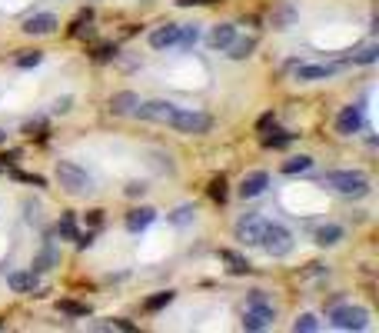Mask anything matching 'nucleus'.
<instances>
[{"mask_svg":"<svg viewBox=\"0 0 379 333\" xmlns=\"http://www.w3.org/2000/svg\"><path fill=\"white\" fill-rule=\"evenodd\" d=\"M54 177L70 197H87V193H94V177H90L80 164H74V160H57Z\"/></svg>","mask_w":379,"mask_h":333,"instance_id":"nucleus-1","label":"nucleus"},{"mask_svg":"<svg viewBox=\"0 0 379 333\" xmlns=\"http://www.w3.org/2000/svg\"><path fill=\"white\" fill-rule=\"evenodd\" d=\"M323 184L329 190H336L339 197H366L369 193V177L366 174H359V170H333V174H326Z\"/></svg>","mask_w":379,"mask_h":333,"instance_id":"nucleus-2","label":"nucleus"},{"mask_svg":"<svg viewBox=\"0 0 379 333\" xmlns=\"http://www.w3.org/2000/svg\"><path fill=\"white\" fill-rule=\"evenodd\" d=\"M260 247H263V254H266V256L283 260V256L293 254V233L286 230L283 223L266 220V223H263V233H260Z\"/></svg>","mask_w":379,"mask_h":333,"instance_id":"nucleus-3","label":"nucleus"},{"mask_svg":"<svg viewBox=\"0 0 379 333\" xmlns=\"http://www.w3.org/2000/svg\"><path fill=\"white\" fill-rule=\"evenodd\" d=\"M166 127H174V130L183 133V137H200V133L213 130V117L203 111H180V107H176L174 117L166 120Z\"/></svg>","mask_w":379,"mask_h":333,"instance_id":"nucleus-4","label":"nucleus"},{"mask_svg":"<svg viewBox=\"0 0 379 333\" xmlns=\"http://www.w3.org/2000/svg\"><path fill=\"white\" fill-rule=\"evenodd\" d=\"M329 323H333L336 330H343V333L366 330V327H369V310H366V307L343 303V307H333V310H329Z\"/></svg>","mask_w":379,"mask_h":333,"instance_id":"nucleus-5","label":"nucleus"},{"mask_svg":"<svg viewBox=\"0 0 379 333\" xmlns=\"http://www.w3.org/2000/svg\"><path fill=\"white\" fill-rule=\"evenodd\" d=\"M273 320H276V307L273 303H249L247 310H243V330H270Z\"/></svg>","mask_w":379,"mask_h":333,"instance_id":"nucleus-6","label":"nucleus"},{"mask_svg":"<svg viewBox=\"0 0 379 333\" xmlns=\"http://www.w3.org/2000/svg\"><path fill=\"white\" fill-rule=\"evenodd\" d=\"M263 223H266V217H260V213H247V217H239V220H237L233 233H237V240H239V244H247V247H260Z\"/></svg>","mask_w":379,"mask_h":333,"instance_id":"nucleus-7","label":"nucleus"},{"mask_svg":"<svg viewBox=\"0 0 379 333\" xmlns=\"http://www.w3.org/2000/svg\"><path fill=\"white\" fill-rule=\"evenodd\" d=\"M174 111H176V103H170V100H147V103H137L133 117L150 120V123H166L174 117Z\"/></svg>","mask_w":379,"mask_h":333,"instance_id":"nucleus-8","label":"nucleus"},{"mask_svg":"<svg viewBox=\"0 0 379 333\" xmlns=\"http://www.w3.org/2000/svg\"><path fill=\"white\" fill-rule=\"evenodd\" d=\"M359 130H363V107L349 103V107H343V111L336 113V133L339 137H353Z\"/></svg>","mask_w":379,"mask_h":333,"instance_id":"nucleus-9","label":"nucleus"},{"mask_svg":"<svg viewBox=\"0 0 379 333\" xmlns=\"http://www.w3.org/2000/svg\"><path fill=\"white\" fill-rule=\"evenodd\" d=\"M339 74V64H303L293 70V77L300 84H313V80H329Z\"/></svg>","mask_w":379,"mask_h":333,"instance_id":"nucleus-10","label":"nucleus"},{"mask_svg":"<svg viewBox=\"0 0 379 333\" xmlns=\"http://www.w3.org/2000/svg\"><path fill=\"white\" fill-rule=\"evenodd\" d=\"M57 27H60V21H57L54 13H33V17L23 21L21 30L27 33V37H50Z\"/></svg>","mask_w":379,"mask_h":333,"instance_id":"nucleus-11","label":"nucleus"},{"mask_svg":"<svg viewBox=\"0 0 379 333\" xmlns=\"http://www.w3.org/2000/svg\"><path fill=\"white\" fill-rule=\"evenodd\" d=\"M296 21H300V11L293 7L290 0H283V4H276L270 11V27L273 30H290V27H296Z\"/></svg>","mask_w":379,"mask_h":333,"instance_id":"nucleus-12","label":"nucleus"},{"mask_svg":"<svg viewBox=\"0 0 379 333\" xmlns=\"http://www.w3.org/2000/svg\"><path fill=\"white\" fill-rule=\"evenodd\" d=\"M266 187H270V174H266V170H253V174H247L243 184H239V197L253 200V197H260V193H266Z\"/></svg>","mask_w":379,"mask_h":333,"instance_id":"nucleus-13","label":"nucleus"},{"mask_svg":"<svg viewBox=\"0 0 379 333\" xmlns=\"http://www.w3.org/2000/svg\"><path fill=\"white\" fill-rule=\"evenodd\" d=\"M176 37H180V23H163L150 33V47L153 50H166V47H176Z\"/></svg>","mask_w":379,"mask_h":333,"instance_id":"nucleus-14","label":"nucleus"},{"mask_svg":"<svg viewBox=\"0 0 379 333\" xmlns=\"http://www.w3.org/2000/svg\"><path fill=\"white\" fill-rule=\"evenodd\" d=\"M137 103H140V97H137L133 90H120V94L110 97V113H117V117H130V113L137 111Z\"/></svg>","mask_w":379,"mask_h":333,"instance_id":"nucleus-15","label":"nucleus"},{"mask_svg":"<svg viewBox=\"0 0 379 333\" xmlns=\"http://www.w3.org/2000/svg\"><path fill=\"white\" fill-rule=\"evenodd\" d=\"M60 264V250L54 247V240H44V250L33 256V273H47V270H54Z\"/></svg>","mask_w":379,"mask_h":333,"instance_id":"nucleus-16","label":"nucleus"},{"mask_svg":"<svg viewBox=\"0 0 379 333\" xmlns=\"http://www.w3.org/2000/svg\"><path fill=\"white\" fill-rule=\"evenodd\" d=\"M233 37H237V27H233V23H217V27L210 30V37H206V44L213 47V50H227V47L233 44Z\"/></svg>","mask_w":379,"mask_h":333,"instance_id":"nucleus-17","label":"nucleus"},{"mask_svg":"<svg viewBox=\"0 0 379 333\" xmlns=\"http://www.w3.org/2000/svg\"><path fill=\"white\" fill-rule=\"evenodd\" d=\"M343 237H346V230H343L339 223H323V227H316V233H313L316 247H336Z\"/></svg>","mask_w":379,"mask_h":333,"instance_id":"nucleus-18","label":"nucleus"},{"mask_svg":"<svg viewBox=\"0 0 379 333\" xmlns=\"http://www.w3.org/2000/svg\"><path fill=\"white\" fill-rule=\"evenodd\" d=\"M153 220H157V210H153V207H137V210L127 213V230L140 233V230H147Z\"/></svg>","mask_w":379,"mask_h":333,"instance_id":"nucleus-19","label":"nucleus"},{"mask_svg":"<svg viewBox=\"0 0 379 333\" xmlns=\"http://www.w3.org/2000/svg\"><path fill=\"white\" fill-rule=\"evenodd\" d=\"M7 283H11L13 293H33L37 290V273L33 270H17V273L7 277Z\"/></svg>","mask_w":379,"mask_h":333,"instance_id":"nucleus-20","label":"nucleus"},{"mask_svg":"<svg viewBox=\"0 0 379 333\" xmlns=\"http://www.w3.org/2000/svg\"><path fill=\"white\" fill-rule=\"evenodd\" d=\"M253 50H256V37H243V40H237V37H233V44L227 47V57H230V60H247Z\"/></svg>","mask_w":379,"mask_h":333,"instance_id":"nucleus-21","label":"nucleus"},{"mask_svg":"<svg viewBox=\"0 0 379 333\" xmlns=\"http://www.w3.org/2000/svg\"><path fill=\"white\" fill-rule=\"evenodd\" d=\"M220 260H223V264L230 266V273H247L249 270V260L247 256H239V254H233V250H220Z\"/></svg>","mask_w":379,"mask_h":333,"instance_id":"nucleus-22","label":"nucleus"},{"mask_svg":"<svg viewBox=\"0 0 379 333\" xmlns=\"http://www.w3.org/2000/svg\"><path fill=\"white\" fill-rule=\"evenodd\" d=\"M166 220L174 223V227H186V223H193L196 220V207H190V203H183V207H176Z\"/></svg>","mask_w":379,"mask_h":333,"instance_id":"nucleus-23","label":"nucleus"},{"mask_svg":"<svg viewBox=\"0 0 379 333\" xmlns=\"http://www.w3.org/2000/svg\"><path fill=\"white\" fill-rule=\"evenodd\" d=\"M293 330L296 333H316L319 330V317H316V313H300V317L293 320Z\"/></svg>","mask_w":379,"mask_h":333,"instance_id":"nucleus-24","label":"nucleus"},{"mask_svg":"<svg viewBox=\"0 0 379 333\" xmlns=\"http://www.w3.org/2000/svg\"><path fill=\"white\" fill-rule=\"evenodd\" d=\"M310 166H313V157L300 154V157H293V160H286V164H283V174H306Z\"/></svg>","mask_w":379,"mask_h":333,"instance_id":"nucleus-25","label":"nucleus"},{"mask_svg":"<svg viewBox=\"0 0 379 333\" xmlns=\"http://www.w3.org/2000/svg\"><path fill=\"white\" fill-rule=\"evenodd\" d=\"M57 310L67 313V317H87L90 307L87 303H74V300H60V303H57Z\"/></svg>","mask_w":379,"mask_h":333,"instance_id":"nucleus-26","label":"nucleus"},{"mask_svg":"<svg viewBox=\"0 0 379 333\" xmlns=\"http://www.w3.org/2000/svg\"><path fill=\"white\" fill-rule=\"evenodd\" d=\"M174 290H163V293H157V297H150L147 300V310L150 313H157V310H163V307H170V303H174Z\"/></svg>","mask_w":379,"mask_h":333,"instance_id":"nucleus-27","label":"nucleus"},{"mask_svg":"<svg viewBox=\"0 0 379 333\" xmlns=\"http://www.w3.org/2000/svg\"><path fill=\"white\" fill-rule=\"evenodd\" d=\"M293 137L286 130H273V133H266V137H263V147H270V150H280V147H286L290 144Z\"/></svg>","mask_w":379,"mask_h":333,"instance_id":"nucleus-28","label":"nucleus"},{"mask_svg":"<svg viewBox=\"0 0 379 333\" xmlns=\"http://www.w3.org/2000/svg\"><path fill=\"white\" fill-rule=\"evenodd\" d=\"M376 60H379V47L376 44H369V47H363L359 54H353V64H363V67L376 64Z\"/></svg>","mask_w":379,"mask_h":333,"instance_id":"nucleus-29","label":"nucleus"},{"mask_svg":"<svg viewBox=\"0 0 379 333\" xmlns=\"http://www.w3.org/2000/svg\"><path fill=\"white\" fill-rule=\"evenodd\" d=\"M200 40V27H180V37H176V47H193Z\"/></svg>","mask_w":379,"mask_h":333,"instance_id":"nucleus-30","label":"nucleus"},{"mask_svg":"<svg viewBox=\"0 0 379 333\" xmlns=\"http://www.w3.org/2000/svg\"><path fill=\"white\" fill-rule=\"evenodd\" d=\"M57 233H60L64 240H77V227H74V217H70V213H64V217L57 220Z\"/></svg>","mask_w":379,"mask_h":333,"instance_id":"nucleus-31","label":"nucleus"},{"mask_svg":"<svg viewBox=\"0 0 379 333\" xmlns=\"http://www.w3.org/2000/svg\"><path fill=\"white\" fill-rule=\"evenodd\" d=\"M153 157V166L157 170H166V174H174V164H170V154H160V150H150Z\"/></svg>","mask_w":379,"mask_h":333,"instance_id":"nucleus-32","label":"nucleus"},{"mask_svg":"<svg viewBox=\"0 0 379 333\" xmlns=\"http://www.w3.org/2000/svg\"><path fill=\"white\" fill-rule=\"evenodd\" d=\"M40 60H44V54H40V50H30V54L17 57V67H23V70H27V67H37Z\"/></svg>","mask_w":379,"mask_h":333,"instance_id":"nucleus-33","label":"nucleus"},{"mask_svg":"<svg viewBox=\"0 0 379 333\" xmlns=\"http://www.w3.org/2000/svg\"><path fill=\"white\" fill-rule=\"evenodd\" d=\"M210 197H213V200H220V203L227 200V184H223V177H217V180H213V184H210Z\"/></svg>","mask_w":379,"mask_h":333,"instance_id":"nucleus-34","label":"nucleus"},{"mask_svg":"<svg viewBox=\"0 0 379 333\" xmlns=\"http://www.w3.org/2000/svg\"><path fill=\"white\" fill-rule=\"evenodd\" d=\"M123 193H127V197H143V193H147V184H140V180H130Z\"/></svg>","mask_w":379,"mask_h":333,"instance_id":"nucleus-35","label":"nucleus"},{"mask_svg":"<svg viewBox=\"0 0 379 333\" xmlns=\"http://www.w3.org/2000/svg\"><path fill=\"white\" fill-rule=\"evenodd\" d=\"M23 217H27V223H37V203H30V200H23Z\"/></svg>","mask_w":379,"mask_h":333,"instance_id":"nucleus-36","label":"nucleus"},{"mask_svg":"<svg viewBox=\"0 0 379 333\" xmlns=\"http://www.w3.org/2000/svg\"><path fill=\"white\" fill-rule=\"evenodd\" d=\"M70 103H74V97H57L54 100V113H67L70 111Z\"/></svg>","mask_w":379,"mask_h":333,"instance_id":"nucleus-37","label":"nucleus"},{"mask_svg":"<svg viewBox=\"0 0 379 333\" xmlns=\"http://www.w3.org/2000/svg\"><path fill=\"white\" fill-rule=\"evenodd\" d=\"M249 303H270V300H266L263 290H249Z\"/></svg>","mask_w":379,"mask_h":333,"instance_id":"nucleus-38","label":"nucleus"},{"mask_svg":"<svg viewBox=\"0 0 379 333\" xmlns=\"http://www.w3.org/2000/svg\"><path fill=\"white\" fill-rule=\"evenodd\" d=\"M110 54H117V50H113V47H100V50H97V60H110Z\"/></svg>","mask_w":379,"mask_h":333,"instance_id":"nucleus-39","label":"nucleus"},{"mask_svg":"<svg viewBox=\"0 0 379 333\" xmlns=\"http://www.w3.org/2000/svg\"><path fill=\"white\" fill-rule=\"evenodd\" d=\"M270 123H273V113H263V117H260V123H256V127H260V130H266Z\"/></svg>","mask_w":379,"mask_h":333,"instance_id":"nucleus-40","label":"nucleus"},{"mask_svg":"<svg viewBox=\"0 0 379 333\" xmlns=\"http://www.w3.org/2000/svg\"><path fill=\"white\" fill-rule=\"evenodd\" d=\"M180 7H193V4H206V0H176Z\"/></svg>","mask_w":379,"mask_h":333,"instance_id":"nucleus-41","label":"nucleus"},{"mask_svg":"<svg viewBox=\"0 0 379 333\" xmlns=\"http://www.w3.org/2000/svg\"><path fill=\"white\" fill-rule=\"evenodd\" d=\"M7 144V130H0V147Z\"/></svg>","mask_w":379,"mask_h":333,"instance_id":"nucleus-42","label":"nucleus"}]
</instances>
